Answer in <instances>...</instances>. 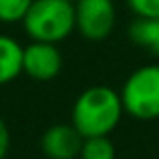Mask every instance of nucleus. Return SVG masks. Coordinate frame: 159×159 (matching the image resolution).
<instances>
[{
  "instance_id": "5",
  "label": "nucleus",
  "mask_w": 159,
  "mask_h": 159,
  "mask_svg": "<svg viewBox=\"0 0 159 159\" xmlns=\"http://www.w3.org/2000/svg\"><path fill=\"white\" fill-rule=\"evenodd\" d=\"M62 66L61 51L54 43L32 40L22 48V73H26L34 81H52Z\"/></svg>"
},
{
  "instance_id": "8",
  "label": "nucleus",
  "mask_w": 159,
  "mask_h": 159,
  "mask_svg": "<svg viewBox=\"0 0 159 159\" xmlns=\"http://www.w3.org/2000/svg\"><path fill=\"white\" fill-rule=\"evenodd\" d=\"M129 36L135 44L159 57V16L157 18H137L129 28Z\"/></svg>"
},
{
  "instance_id": "1",
  "label": "nucleus",
  "mask_w": 159,
  "mask_h": 159,
  "mask_svg": "<svg viewBox=\"0 0 159 159\" xmlns=\"http://www.w3.org/2000/svg\"><path fill=\"white\" fill-rule=\"evenodd\" d=\"M125 113L121 93L111 87H91L77 97L73 107V125L83 139L87 137L109 135L119 125Z\"/></svg>"
},
{
  "instance_id": "13",
  "label": "nucleus",
  "mask_w": 159,
  "mask_h": 159,
  "mask_svg": "<svg viewBox=\"0 0 159 159\" xmlns=\"http://www.w3.org/2000/svg\"><path fill=\"white\" fill-rule=\"evenodd\" d=\"M70 2H77V0H70Z\"/></svg>"
},
{
  "instance_id": "9",
  "label": "nucleus",
  "mask_w": 159,
  "mask_h": 159,
  "mask_svg": "<svg viewBox=\"0 0 159 159\" xmlns=\"http://www.w3.org/2000/svg\"><path fill=\"white\" fill-rule=\"evenodd\" d=\"M79 155L81 159H115V147L107 135L87 137L83 139V147Z\"/></svg>"
},
{
  "instance_id": "10",
  "label": "nucleus",
  "mask_w": 159,
  "mask_h": 159,
  "mask_svg": "<svg viewBox=\"0 0 159 159\" xmlns=\"http://www.w3.org/2000/svg\"><path fill=\"white\" fill-rule=\"evenodd\" d=\"M34 0H0V22H22Z\"/></svg>"
},
{
  "instance_id": "3",
  "label": "nucleus",
  "mask_w": 159,
  "mask_h": 159,
  "mask_svg": "<svg viewBox=\"0 0 159 159\" xmlns=\"http://www.w3.org/2000/svg\"><path fill=\"white\" fill-rule=\"evenodd\" d=\"M121 101L137 119L159 117V65H147L129 75L121 91Z\"/></svg>"
},
{
  "instance_id": "6",
  "label": "nucleus",
  "mask_w": 159,
  "mask_h": 159,
  "mask_svg": "<svg viewBox=\"0 0 159 159\" xmlns=\"http://www.w3.org/2000/svg\"><path fill=\"white\" fill-rule=\"evenodd\" d=\"M83 135L75 125H54L43 135V151L48 159H75L81 153Z\"/></svg>"
},
{
  "instance_id": "2",
  "label": "nucleus",
  "mask_w": 159,
  "mask_h": 159,
  "mask_svg": "<svg viewBox=\"0 0 159 159\" xmlns=\"http://www.w3.org/2000/svg\"><path fill=\"white\" fill-rule=\"evenodd\" d=\"M22 24L32 40L57 44L77 28L75 4L70 0H34Z\"/></svg>"
},
{
  "instance_id": "11",
  "label": "nucleus",
  "mask_w": 159,
  "mask_h": 159,
  "mask_svg": "<svg viewBox=\"0 0 159 159\" xmlns=\"http://www.w3.org/2000/svg\"><path fill=\"white\" fill-rule=\"evenodd\" d=\"M129 8L137 14V18H157L159 0H127Z\"/></svg>"
},
{
  "instance_id": "7",
  "label": "nucleus",
  "mask_w": 159,
  "mask_h": 159,
  "mask_svg": "<svg viewBox=\"0 0 159 159\" xmlns=\"http://www.w3.org/2000/svg\"><path fill=\"white\" fill-rule=\"evenodd\" d=\"M22 48L14 39L0 34V87L22 73Z\"/></svg>"
},
{
  "instance_id": "4",
  "label": "nucleus",
  "mask_w": 159,
  "mask_h": 159,
  "mask_svg": "<svg viewBox=\"0 0 159 159\" xmlns=\"http://www.w3.org/2000/svg\"><path fill=\"white\" fill-rule=\"evenodd\" d=\"M75 18L83 36L91 40H101L111 34L115 26V4L113 0H77Z\"/></svg>"
},
{
  "instance_id": "12",
  "label": "nucleus",
  "mask_w": 159,
  "mask_h": 159,
  "mask_svg": "<svg viewBox=\"0 0 159 159\" xmlns=\"http://www.w3.org/2000/svg\"><path fill=\"white\" fill-rule=\"evenodd\" d=\"M8 145H10V135H8L6 123H4L2 117H0V159L6 157V153H8Z\"/></svg>"
}]
</instances>
